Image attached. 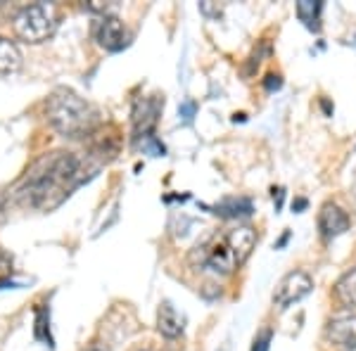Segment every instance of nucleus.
Returning <instances> with one entry per match:
<instances>
[{
    "label": "nucleus",
    "mask_w": 356,
    "mask_h": 351,
    "mask_svg": "<svg viewBox=\"0 0 356 351\" xmlns=\"http://www.w3.org/2000/svg\"><path fill=\"white\" fill-rule=\"evenodd\" d=\"M86 162L76 152H57L43 154L38 162L31 164L24 178L13 190L15 199L24 206L41 211H53L60 206L79 186L90 178L86 174Z\"/></svg>",
    "instance_id": "f257e3e1"
},
{
    "label": "nucleus",
    "mask_w": 356,
    "mask_h": 351,
    "mask_svg": "<svg viewBox=\"0 0 356 351\" xmlns=\"http://www.w3.org/2000/svg\"><path fill=\"white\" fill-rule=\"evenodd\" d=\"M50 126L65 138H83L97 126V109L69 88H57L45 102Z\"/></svg>",
    "instance_id": "f03ea898"
},
{
    "label": "nucleus",
    "mask_w": 356,
    "mask_h": 351,
    "mask_svg": "<svg viewBox=\"0 0 356 351\" xmlns=\"http://www.w3.org/2000/svg\"><path fill=\"white\" fill-rule=\"evenodd\" d=\"M13 28L17 33V38L26 43H43L50 38L55 28V17L53 10L43 3H33L22 8L19 13L15 15L13 19Z\"/></svg>",
    "instance_id": "7ed1b4c3"
},
{
    "label": "nucleus",
    "mask_w": 356,
    "mask_h": 351,
    "mask_svg": "<svg viewBox=\"0 0 356 351\" xmlns=\"http://www.w3.org/2000/svg\"><path fill=\"white\" fill-rule=\"evenodd\" d=\"M200 261H193L197 270H209V273L214 275H231L235 273V268H240L238 259H235L231 245H228L226 235H221V238H214L209 240L207 245H200L197 252L193 254V259H197Z\"/></svg>",
    "instance_id": "20e7f679"
},
{
    "label": "nucleus",
    "mask_w": 356,
    "mask_h": 351,
    "mask_svg": "<svg viewBox=\"0 0 356 351\" xmlns=\"http://www.w3.org/2000/svg\"><path fill=\"white\" fill-rule=\"evenodd\" d=\"M314 290V278L307 270H290L280 278V283L273 290V304L280 311L295 307L297 302H302L304 297H309Z\"/></svg>",
    "instance_id": "39448f33"
},
{
    "label": "nucleus",
    "mask_w": 356,
    "mask_h": 351,
    "mask_svg": "<svg viewBox=\"0 0 356 351\" xmlns=\"http://www.w3.org/2000/svg\"><path fill=\"white\" fill-rule=\"evenodd\" d=\"M93 38L97 41V45L110 53H119L124 50L126 45L131 43V33L129 28L124 26V22L119 19L117 15H100L93 24Z\"/></svg>",
    "instance_id": "423d86ee"
},
{
    "label": "nucleus",
    "mask_w": 356,
    "mask_h": 351,
    "mask_svg": "<svg viewBox=\"0 0 356 351\" xmlns=\"http://www.w3.org/2000/svg\"><path fill=\"white\" fill-rule=\"evenodd\" d=\"M325 339L342 351L356 349V311H337L325 323Z\"/></svg>",
    "instance_id": "0eeeda50"
},
{
    "label": "nucleus",
    "mask_w": 356,
    "mask_h": 351,
    "mask_svg": "<svg viewBox=\"0 0 356 351\" xmlns=\"http://www.w3.org/2000/svg\"><path fill=\"white\" fill-rule=\"evenodd\" d=\"M162 107H164V100H159L157 95L136 100L134 112H131V122H134V136L138 140H145L147 136H152V129H154V124H157Z\"/></svg>",
    "instance_id": "6e6552de"
},
{
    "label": "nucleus",
    "mask_w": 356,
    "mask_h": 351,
    "mask_svg": "<svg viewBox=\"0 0 356 351\" xmlns=\"http://www.w3.org/2000/svg\"><path fill=\"white\" fill-rule=\"evenodd\" d=\"M349 226H352L349 214L342 209L340 204L325 202L323 206H321V211H318V233H321V238H323L325 243H330V240L344 235L349 230Z\"/></svg>",
    "instance_id": "1a4fd4ad"
},
{
    "label": "nucleus",
    "mask_w": 356,
    "mask_h": 351,
    "mask_svg": "<svg viewBox=\"0 0 356 351\" xmlns=\"http://www.w3.org/2000/svg\"><path fill=\"white\" fill-rule=\"evenodd\" d=\"M226 240H228V245H231L238 263L243 266L257 247V230L252 226H247V223H238V226L226 233Z\"/></svg>",
    "instance_id": "9d476101"
},
{
    "label": "nucleus",
    "mask_w": 356,
    "mask_h": 351,
    "mask_svg": "<svg viewBox=\"0 0 356 351\" xmlns=\"http://www.w3.org/2000/svg\"><path fill=\"white\" fill-rule=\"evenodd\" d=\"M204 209H209L211 214H216L219 218L233 221V218H247L254 214V202L250 197H223L221 202L204 206Z\"/></svg>",
    "instance_id": "9b49d317"
},
{
    "label": "nucleus",
    "mask_w": 356,
    "mask_h": 351,
    "mask_svg": "<svg viewBox=\"0 0 356 351\" xmlns=\"http://www.w3.org/2000/svg\"><path fill=\"white\" fill-rule=\"evenodd\" d=\"M157 330H159V335L166 337V339H178L183 335V318L178 316V311L174 309V304L171 302L159 304Z\"/></svg>",
    "instance_id": "f8f14e48"
},
{
    "label": "nucleus",
    "mask_w": 356,
    "mask_h": 351,
    "mask_svg": "<svg viewBox=\"0 0 356 351\" xmlns=\"http://www.w3.org/2000/svg\"><path fill=\"white\" fill-rule=\"evenodd\" d=\"M335 299L340 302L342 309L356 311V268L347 270L335 283Z\"/></svg>",
    "instance_id": "ddd939ff"
},
{
    "label": "nucleus",
    "mask_w": 356,
    "mask_h": 351,
    "mask_svg": "<svg viewBox=\"0 0 356 351\" xmlns=\"http://www.w3.org/2000/svg\"><path fill=\"white\" fill-rule=\"evenodd\" d=\"M321 15H323V3H318V0H300L297 3V17L309 31H321Z\"/></svg>",
    "instance_id": "4468645a"
},
{
    "label": "nucleus",
    "mask_w": 356,
    "mask_h": 351,
    "mask_svg": "<svg viewBox=\"0 0 356 351\" xmlns=\"http://www.w3.org/2000/svg\"><path fill=\"white\" fill-rule=\"evenodd\" d=\"M22 67V53L15 41L0 36V74H13Z\"/></svg>",
    "instance_id": "2eb2a0df"
},
{
    "label": "nucleus",
    "mask_w": 356,
    "mask_h": 351,
    "mask_svg": "<svg viewBox=\"0 0 356 351\" xmlns=\"http://www.w3.org/2000/svg\"><path fill=\"white\" fill-rule=\"evenodd\" d=\"M143 149H145L147 154H152V157H164L166 154V147L162 145V140H157L154 136H147L145 140H143Z\"/></svg>",
    "instance_id": "dca6fc26"
},
{
    "label": "nucleus",
    "mask_w": 356,
    "mask_h": 351,
    "mask_svg": "<svg viewBox=\"0 0 356 351\" xmlns=\"http://www.w3.org/2000/svg\"><path fill=\"white\" fill-rule=\"evenodd\" d=\"M271 339H273V330L257 332V337H254V342H252L250 351H268V349H271Z\"/></svg>",
    "instance_id": "f3484780"
},
{
    "label": "nucleus",
    "mask_w": 356,
    "mask_h": 351,
    "mask_svg": "<svg viewBox=\"0 0 356 351\" xmlns=\"http://www.w3.org/2000/svg\"><path fill=\"white\" fill-rule=\"evenodd\" d=\"M283 88V79H280V74H266V79H264V90L266 93H275V90Z\"/></svg>",
    "instance_id": "a211bd4d"
},
{
    "label": "nucleus",
    "mask_w": 356,
    "mask_h": 351,
    "mask_svg": "<svg viewBox=\"0 0 356 351\" xmlns=\"http://www.w3.org/2000/svg\"><path fill=\"white\" fill-rule=\"evenodd\" d=\"M195 112H197V105H195L193 100H186L181 107H178V117H183V119H186V122H193Z\"/></svg>",
    "instance_id": "6ab92c4d"
},
{
    "label": "nucleus",
    "mask_w": 356,
    "mask_h": 351,
    "mask_svg": "<svg viewBox=\"0 0 356 351\" xmlns=\"http://www.w3.org/2000/svg\"><path fill=\"white\" fill-rule=\"evenodd\" d=\"M13 273V256L8 254V252L0 250V280L5 278V275Z\"/></svg>",
    "instance_id": "aec40b11"
},
{
    "label": "nucleus",
    "mask_w": 356,
    "mask_h": 351,
    "mask_svg": "<svg viewBox=\"0 0 356 351\" xmlns=\"http://www.w3.org/2000/svg\"><path fill=\"white\" fill-rule=\"evenodd\" d=\"M271 195H273L275 211H280V209H283V202H285V190H283V188H273V190H271Z\"/></svg>",
    "instance_id": "412c9836"
},
{
    "label": "nucleus",
    "mask_w": 356,
    "mask_h": 351,
    "mask_svg": "<svg viewBox=\"0 0 356 351\" xmlns=\"http://www.w3.org/2000/svg\"><path fill=\"white\" fill-rule=\"evenodd\" d=\"M307 206H309V199H304V197H295V199H292V211H295V214H302Z\"/></svg>",
    "instance_id": "4be33fe9"
},
{
    "label": "nucleus",
    "mask_w": 356,
    "mask_h": 351,
    "mask_svg": "<svg viewBox=\"0 0 356 351\" xmlns=\"http://www.w3.org/2000/svg\"><path fill=\"white\" fill-rule=\"evenodd\" d=\"M86 351H110V347H107V344H102V342H95V344H90Z\"/></svg>",
    "instance_id": "5701e85b"
},
{
    "label": "nucleus",
    "mask_w": 356,
    "mask_h": 351,
    "mask_svg": "<svg viewBox=\"0 0 356 351\" xmlns=\"http://www.w3.org/2000/svg\"><path fill=\"white\" fill-rule=\"evenodd\" d=\"M288 240H290V230H288V233L283 235V238L278 240V243H275V250H283V247L288 245Z\"/></svg>",
    "instance_id": "b1692460"
},
{
    "label": "nucleus",
    "mask_w": 356,
    "mask_h": 351,
    "mask_svg": "<svg viewBox=\"0 0 356 351\" xmlns=\"http://www.w3.org/2000/svg\"><path fill=\"white\" fill-rule=\"evenodd\" d=\"M321 105H323V112L328 114V117H332V109H335V107H330L328 100H321Z\"/></svg>",
    "instance_id": "393cba45"
},
{
    "label": "nucleus",
    "mask_w": 356,
    "mask_h": 351,
    "mask_svg": "<svg viewBox=\"0 0 356 351\" xmlns=\"http://www.w3.org/2000/svg\"><path fill=\"white\" fill-rule=\"evenodd\" d=\"M243 124V122H247V114H243V112H240V114H233V124Z\"/></svg>",
    "instance_id": "a878e982"
},
{
    "label": "nucleus",
    "mask_w": 356,
    "mask_h": 351,
    "mask_svg": "<svg viewBox=\"0 0 356 351\" xmlns=\"http://www.w3.org/2000/svg\"><path fill=\"white\" fill-rule=\"evenodd\" d=\"M138 351H152V349H138Z\"/></svg>",
    "instance_id": "bb28decb"
}]
</instances>
